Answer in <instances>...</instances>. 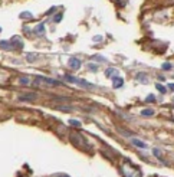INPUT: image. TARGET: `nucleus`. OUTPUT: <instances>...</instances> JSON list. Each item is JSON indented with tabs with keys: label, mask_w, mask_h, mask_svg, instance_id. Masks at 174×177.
<instances>
[{
	"label": "nucleus",
	"mask_w": 174,
	"mask_h": 177,
	"mask_svg": "<svg viewBox=\"0 0 174 177\" xmlns=\"http://www.w3.org/2000/svg\"><path fill=\"white\" fill-rule=\"evenodd\" d=\"M19 82H20L22 85H29V84H30V79H29L27 76H22V78L19 79Z\"/></svg>",
	"instance_id": "12"
},
{
	"label": "nucleus",
	"mask_w": 174,
	"mask_h": 177,
	"mask_svg": "<svg viewBox=\"0 0 174 177\" xmlns=\"http://www.w3.org/2000/svg\"><path fill=\"white\" fill-rule=\"evenodd\" d=\"M36 56H38V55H32V54H29V55H27V61H29V62H32L33 59H36Z\"/></svg>",
	"instance_id": "21"
},
{
	"label": "nucleus",
	"mask_w": 174,
	"mask_h": 177,
	"mask_svg": "<svg viewBox=\"0 0 174 177\" xmlns=\"http://www.w3.org/2000/svg\"><path fill=\"white\" fill-rule=\"evenodd\" d=\"M0 48L4 49V51H13V46L10 41H0Z\"/></svg>",
	"instance_id": "7"
},
{
	"label": "nucleus",
	"mask_w": 174,
	"mask_h": 177,
	"mask_svg": "<svg viewBox=\"0 0 174 177\" xmlns=\"http://www.w3.org/2000/svg\"><path fill=\"white\" fill-rule=\"evenodd\" d=\"M35 86H61L62 82L56 81V79H51V78H46V76H36L35 81H33Z\"/></svg>",
	"instance_id": "1"
},
{
	"label": "nucleus",
	"mask_w": 174,
	"mask_h": 177,
	"mask_svg": "<svg viewBox=\"0 0 174 177\" xmlns=\"http://www.w3.org/2000/svg\"><path fill=\"white\" fill-rule=\"evenodd\" d=\"M101 39H102L101 36H95V38H94V41H95V42H99V41H101Z\"/></svg>",
	"instance_id": "24"
},
{
	"label": "nucleus",
	"mask_w": 174,
	"mask_h": 177,
	"mask_svg": "<svg viewBox=\"0 0 174 177\" xmlns=\"http://www.w3.org/2000/svg\"><path fill=\"white\" fill-rule=\"evenodd\" d=\"M69 124L73 127H81V121H78V120H69Z\"/></svg>",
	"instance_id": "16"
},
{
	"label": "nucleus",
	"mask_w": 174,
	"mask_h": 177,
	"mask_svg": "<svg viewBox=\"0 0 174 177\" xmlns=\"http://www.w3.org/2000/svg\"><path fill=\"white\" fill-rule=\"evenodd\" d=\"M141 115H144V117H150V115H154V109H151V108L143 109V111H141Z\"/></svg>",
	"instance_id": "11"
},
{
	"label": "nucleus",
	"mask_w": 174,
	"mask_h": 177,
	"mask_svg": "<svg viewBox=\"0 0 174 177\" xmlns=\"http://www.w3.org/2000/svg\"><path fill=\"white\" fill-rule=\"evenodd\" d=\"M145 101H147V102H155V96L151 94V95H148L147 98H145Z\"/></svg>",
	"instance_id": "18"
},
{
	"label": "nucleus",
	"mask_w": 174,
	"mask_h": 177,
	"mask_svg": "<svg viewBox=\"0 0 174 177\" xmlns=\"http://www.w3.org/2000/svg\"><path fill=\"white\" fill-rule=\"evenodd\" d=\"M10 43H12V46H13V51L14 49H22V48H23V42L20 41L19 36H13V38L10 39Z\"/></svg>",
	"instance_id": "4"
},
{
	"label": "nucleus",
	"mask_w": 174,
	"mask_h": 177,
	"mask_svg": "<svg viewBox=\"0 0 174 177\" xmlns=\"http://www.w3.org/2000/svg\"><path fill=\"white\" fill-rule=\"evenodd\" d=\"M115 75H118V71L115 68H108L105 71V76L107 78H112V76H115Z\"/></svg>",
	"instance_id": "9"
},
{
	"label": "nucleus",
	"mask_w": 174,
	"mask_h": 177,
	"mask_svg": "<svg viewBox=\"0 0 174 177\" xmlns=\"http://www.w3.org/2000/svg\"><path fill=\"white\" fill-rule=\"evenodd\" d=\"M137 79L141 82H147V78H145V74H138L137 75Z\"/></svg>",
	"instance_id": "14"
},
{
	"label": "nucleus",
	"mask_w": 174,
	"mask_h": 177,
	"mask_svg": "<svg viewBox=\"0 0 174 177\" xmlns=\"http://www.w3.org/2000/svg\"><path fill=\"white\" fill-rule=\"evenodd\" d=\"M68 65L71 66L72 69H79L81 68V65H82V62H81L78 58H69V61H68Z\"/></svg>",
	"instance_id": "3"
},
{
	"label": "nucleus",
	"mask_w": 174,
	"mask_h": 177,
	"mask_svg": "<svg viewBox=\"0 0 174 177\" xmlns=\"http://www.w3.org/2000/svg\"><path fill=\"white\" fill-rule=\"evenodd\" d=\"M161 68L164 69V71H170V69H171V64H168V62H167V64H163Z\"/></svg>",
	"instance_id": "20"
},
{
	"label": "nucleus",
	"mask_w": 174,
	"mask_h": 177,
	"mask_svg": "<svg viewBox=\"0 0 174 177\" xmlns=\"http://www.w3.org/2000/svg\"><path fill=\"white\" fill-rule=\"evenodd\" d=\"M0 32H1V27H0Z\"/></svg>",
	"instance_id": "25"
},
{
	"label": "nucleus",
	"mask_w": 174,
	"mask_h": 177,
	"mask_svg": "<svg viewBox=\"0 0 174 177\" xmlns=\"http://www.w3.org/2000/svg\"><path fill=\"white\" fill-rule=\"evenodd\" d=\"M38 94L35 92H29V94H23V95H19V101H33L36 99Z\"/></svg>",
	"instance_id": "5"
},
{
	"label": "nucleus",
	"mask_w": 174,
	"mask_h": 177,
	"mask_svg": "<svg viewBox=\"0 0 174 177\" xmlns=\"http://www.w3.org/2000/svg\"><path fill=\"white\" fill-rule=\"evenodd\" d=\"M20 17H22V19H30V17H32V13H30V12H23V13H20Z\"/></svg>",
	"instance_id": "15"
},
{
	"label": "nucleus",
	"mask_w": 174,
	"mask_h": 177,
	"mask_svg": "<svg viewBox=\"0 0 174 177\" xmlns=\"http://www.w3.org/2000/svg\"><path fill=\"white\" fill-rule=\"evenodd\" d=\"M155 88L160 91L161 94H165V91H167V89H165V86H164V85H161V84H155Z\"/></svg>",
	"instance_id": "13"
},
{
	"label": "nucleus",
	"mask_w": 174,
	"mask_h": 177,
	"mask_svg": "<svg viewBox=\"0 0 174 177\" xmlns=\"http://www.w3.org/2000/svg\"><path fill=\"white\" fill-rule=\"evenodd\" d=\"M131 143L134 144L135 147H140V148H147V144H145L144 141L138 140V138H133V140H131Z\"/></svg>",
	"instance_id": "8"
},
{
	"label": "nucleus",
	"mask_w": 174,
	"mask_h": 177,
	"mask_svg": "<svg viewBox=\"0 0 174 177\" xmlns=\"http://www.w3.org/2000/svg\"><path fill=\"white\" fill-rule=\"evenodd\" d=\"M112 85H114V88H121L124 85V79L118 75H115V76H112Z\"/></svg>",
	"instance_id": "6"
},
{
	"label": "nucleus",
	"mask_w": 174,
	"mask_h": 177,
	"mask_svg": "<svg viewBox=\"0 0 174 177\" xmlns=\"http://www.w3.org/2000/svg\"><path fill=\"white\" fill-rule=\"evenodd\" d=\"M63 78H65L68 82H71V84H78V85L83 86V88H88V89L94 88V85H92V84H89V82L85 81V79H79V78H75V76H71V75H65Z\"/></svg>",
	"instance_id": "2"
},
{
	"label": "nucleus",
	"mask_w": 174,
	"mask_h": 177,
	"mask_svg": "<svg viewBox=\"0 0 174 177\" xmlns=\"http://www.w3.org/2000/svg\"><path fill=\"white\" fill-rule=\"evenodd\" d=\"M114 1H115L118 6H121V7H124V6L127 4V0H114Z\"/></svg>",
	"instance_id": "17"
},
{
	"label": "nucleus",
	"mask_w": 174,
	"mask_h": 177,
	"mask_svg": "<svg viewBox=\"0 0 174 177\" xmlns=\"http://www.w3.org/2000/svg\"><path fill=\"white\" fill-rule=\"evenodd\" d=\"M89 69H92V71H96V69H98V66H96V65H92V64H89Z\"/></svg>",
	"instance_id": "22"
},
{
	"label": "nucleus",
	"mask_w": 174,
	"mask_h": 177,
	"mask_svg": "<svg viewBox=\"0 0 174 177\" xmlns=\"http://www.w3.org/2000/svg\"><path fill=\"white\" fill-rule=\"evenodd\" d=\"M168 89H171V91L174 89V84H173V82H171V84H168Z\"/></svg>",
	"instance_id": "23"
},
{
	"label": "nucleus",
	"mask_w": 174,
	"mask_h": 177,
	"mask_svg": "<svg viewBox=\"0 0 174 177\" xmlns=\"http://www.w3.org/2000/svg\"><path fill=\"white\" fill-rule=\"evenodd\" d=\"M56 23H59L61 20H62V13H58V14H55V19H53Z\"/></svg>",
	"instance_id": "19"
},
{
	"label": "nucleus",
	"mask_w": 174,
	"mask_h": 177,
	"mask_svg": "<svg viewBox=\"0 0 174 177\" xmlns=\"http://www.w3.org/2000/svg\"><path fill=\"white\" fill-rule=\"evenodd\" d=\"M35 33H36V35H43V33H45V23H39V25H38V26L35 27Z\"/></svg>",
	"instance_id": "10"
}]
</instances>
